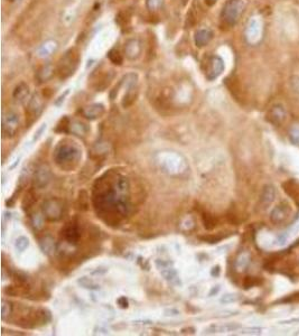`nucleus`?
I'll return each instance as SVG.
<instances>
[{"label":"nucleus","instance_id":"obj_1","mask_svg":"<svg viewBox=\"0 0 299 336\" xmlns=\"http://www.w3.org/2000/svg\"><path fill=\"white\" fill-rule=\"evenodd\" d=\"M53 158L60 168L72 170L79 165V161L82 158V150L75 142L64 140L55 148Z\"/></svg>","mask_w":299,"mask_h":336},{"label":"nucleus","instance_id":"obj_2","mask_svg":"<svg viewBox=\"0 0 299 336\" xmlns=\"http://www.w3.org/2000/svg\"><path fill=\"white\" fill-rule=\"evenodd\" d=\"M246 8L243 0H228L221 11V20L226 26L232 27L238 24Z\"/></svg>","mask_w":299,"mask_h":336},{"label":"nucleus","instance_id":"obj_3","mask_svg":"<svg viewBox=\"0 0 299 336\" xmlns=\"http://www.w3.org/2000/svg\"><path fill=\"white\" fill-rule=\"evenodd\" d=\"M80 55L78 49L71 48L67 51L64 55L61 57L58 62L56 72L60 79H66L74 73L76 67L79 65Z\"/></svg>","mask_w":299,"mask_h":336},{"label":"nucleus","instance_id":"obj_4","mask_svg":"<svg viewBox=\"0 0 299 336\" xmlns=\"http://www.w3.org/2000/svg\"><path fill=\"white\" fill-rule=\"evenodd\" d=\"M262 35H264V21L259 16H252L248 20L246 30H244V37L248 44L257 45L261 42Z\"/></svg>","mask_w":299,"mask_h":336},{"label":"nucleus","instance_id":"obj_5","mask_svg":"<svg viewBox=\"0 0 299 336\" xmlns=\"http://www.w3.org/2000/svg\"><path fill=\"white\" fill-rule=\"evenodd\" d=\"M42 212L45 219L49 221H60L64 214V203L60 199L52 197V199L46 200L43 203Z\"/></svg>","mask_w":299,"mask_h":336},{"label":"nucleus","instance_id":"obj_6","mask_svg":"<svg viewBox=\"0 0 299 336\" xmlns=\"http://www.w3.org/2000/svg\"><path fill=\"white\" fill-rule=\"evenodd\" d=\"M224 67V61L222 60V57L217 55H212L206 58V61L203 65V71L204 74H205V78L208 81H214L223 73Z\"/></svg>","mask_w":299,"mask_h":336},{"label":"nucleus","instance_id":"obj_7","mask_svg":"<svg viewBox=\"0 0 299 336\" xmlns=\"http://www.w3.org/2000/svg\"><path fill=\"white\" fill-rule=\"evenodd\" d=\"M19 114L15 111H7L2 116V134L4 138H13L19 131Z\"/></svg>","mask_w":299,"mask_h":336},{"label":"nucleus","instance_id":"obj_8","mask_svg":"<svg viewBox=\"0 0 299 336\" xmlns=\"http://www.w3.org/2000/svg\"><path fill=\"white\" fill-rule=\"evenodd\" d=\"M44 108H45V97L39 92L35 93L29 100L26 110V114L28 115L27 118L30 120V122H33L34 120L37 119L38 116L42 114Z\"/></svg>","mask_w":299,"mask_h":336},{"label":"nucleus","instance_id":"obj_9","mask_svg":"<svg viewBox=\"0 0 299 336\" xmlns=\"http://www.w3.org/2000/svg\"><path fill=\"white\" fill-rule=\"evenodd\" d=\"M291 214H292L291 205H289L287 202H282V203L276 205L275 208L271 210L270 221L276 224V225L283 224L284 222L287 221Z\"/></svg>","mask_w":299,"mask_h":336},{"label":"nucleus","instance_id":"obj_10","mask_svg":"<svg viewBox=\"0 0 299 336\" xmlns=\"http://www.w3.org/2000/svg\"><path fill=\"white\" fill-rule=\"evenodd\" d=\"M52 179V173L48 166L40 165L36 168L33 176V185L35 188L42 190L46 187Z\"/></svg>","mask_w":299,"mask_h":336},{"label":"nucleus","instance_id":"obj_11","mask_svg":"<svg viewBox=\"0 0 299 336\" xmlns=\"http://www.w3.org/2000/svg\"><path fill=\"white\" fill-rule=\"evenodd\" d=\"M268 122L274 124L275 127H280L287 120V111L283 105H275L269 109L267 113Z\"/></svg>","mask_w":299,"mask_h":336},{"label":"nucleus","instance_id":"obj_12","mask_svg":"<svg viewBox=\"0 0 299 336\" xmlns=\"http://www.w3.org/2000/svg\"><path fill=\"white\" fill-rule=\"evenodd\" d=\"M62 237L64 239L65 243L69 244H76L81 237V230L78 223L70 222L62 228Z\"/></svg>","mask_w":299,"mask_h":336},{"label":"nucleus","instance_id":"obj_13","mask_svg":"<svg viewBox=\"0 0 299 336\" xmlns=\"http://www.w3.org/2000/svg\"><path fill=\"white\" fill-rule=\"evenodd\" d=\"M143 52L142 42L138 38L128 39L125 44V55L129 61H135L139 58Z\"/></svg>","mask_w":299,"mask_h":336},{"label":"nucleus","instance_id":"obj_14","mask_svg":"<svg viewBox=\"0 0 299 336\" xmlns=\"http://www.w3.org/2000/svg\"><path fill=\"white\" fill-rule=\"evenodd\" d=\"M104 112H106V108H104L102 103H92V105H89L82 108L81 114H82L85 119L93 121L101 118L104 114Z\"/></svg>","mask_w":299,"mask_h":336},{"label":"nucleus","instance_id":"obj_15","mask_svg":"<svg viewBox=\"0 0 299 336\" xmlns=\"http://www.w3.org/2000/svg\"><path fill=\"white\" fill-rule=\"evenodd\" d=\"M276 195H277V192H276V188L274 185L268 184V185L264 186L261 194H260V201H259L260 208L262 210H266L268 206H270V204H273L276 199Z\"/></svg>","mask_w":299,"mask_h":336},{"label":"nucleus","instance_id":"obj_16","mask_svg":"<svg viewBox=\"0 0 299 336\" xmlns=\"http://www.w3.org/2000/svg\"><path fill=\"white\" fill-rule=\"evenodd\" d=\"M55 67H54L53 64H51V63H47V64H44L42 65L38 69V71L36 72V80H37V82L39 84H42V83H45V82H47V81L51 80L54 74H55Z\"/></svg>","mask_w":299,"mask_h":336},{"label":"nucleus","instance_id":"obj_17","mask_svg":"<svg viewBox=\"0 0 299 336\" xmlns=\"http://www.w3.org/2000/svg\"><path fill=\"white\" fill-rule=\"evenodd\" d=\"M241 325L238 323H228V324L223 325H212L205 330V333L207 334H215V333H225V332H234L238 331Z\"/></svg>","mask_w":299,"mask_h":336},{"label":"nucleus","instance_id":"obj_18","mask_svg":"<svg viewBox=\"0 0 299 336\" xmlns=\"http://www.w3.org/2000/svg\"><path fill=\"white\" fill-rule=\"evenodd\" d=\"M29 96V87L25 82H21L13 90L12 98L18 103H24Z\"/></svg>","mask_w":299,"mask_h":336},{"label":"nucleus","instance_id":"obj_19","mask_svg":"<svg viewBox=\"0 0 299 336\" xmlns=\"http://www.w3.org/2000/svg\"><path fill=\"white\" fill-rule=\"evenodd\" d=\"M213 33L210 29H199L195 34V44L197 47H204L211 42Z\"/></svg>","mask_w":299,"mask_h":336},{"label":"nucleus","instance_id":"obj_20","mask_svg":"<svg viewBox=\"0 0 299 336\" xmlns=\"http://www.w3.org/2000/svg\"><path fill=\"white\" fill-rule=\"evenodd\" d=\"M39 246L46 255H51L55 251V241L51 235H45L39 240Z\"/></svg>","mask_w":299,"mask_h":336},{"label":"nucleus","instance_id":"obj_21","mask_svg":"<svg viewBox=\"0 0 299 336\" xmlns=\"http://www.w3.org/2000/svg\"><path fill=\"white\" fill-rule=\"evenodd\" d=\"M56 49H57V43L55 42V40L49 39V40H46V42H45L42 46L38 48V55L40 57H48V56H51L52 54L56 51Z\"/></svg>","mask_w":299,"mask_h":336},{"label":"nucleus","instance_id":"obj_22","mask_svg":"<svg viewBox=\"0 0 299 336\" xmlns=\"http://www.w3.org/2000/svg\"><path fill=\"white\" fill-rule=\"evenodd\" d=\"M69 132L73 133L78 137H84L89 132V128L87 127V124L80 122V121H71Z\"/></svg>","mask_w":299,"mask_h":336},{"label":"nucleus","instance_id":"obj_23","mask_svg":"<svg viewBox=\"0 0 299 336\" xmlns=\"http://www.w3.org/2000/svg\"><path fill=\"white\" fill-rule=\"evenodd\" d=\"M160 273H161V276L164 277L165 280L171 282V284H180L177 270H176V269L173 268L171 266L167 267L165 269H161Z\"/></svg>","mask_w":299,"mask_h":336},{"label":"nucleus","instance_id":"obj_24","mask_svg":"<svg viewBox=\"0 0 299 336\" xmlns=\"http://www.w3.org/2000/svg\"><path fill=\"white\" fill-rule=\"evenodd\" d=\"M250 260H251V257H250V254H249V252H241L238 255L237 259H235V262H234L235 269H237L238 271H244L248 268L249 263H250Z\"/></svg>","mask_w":299,"mask_h":336},{"label":"nucleus","instance_id":"obj_25","mask_svg":"<svg viewBox=\"0 0 299 336\" xmlns=\"http://www.w3.org/2000/svg\"><path fill=\"white\" fill-rule=\"evenodd\" d=\"M138 96V90H137V85H135V87L130 88L129 90H127L124 99H122L121 101V105L124 108H128L129 106L133 105L135 102L136 98Z\"/></svg>","mask_w":299,"mask_h":336},{"label":"nucleus","instance_id":"obj_26","mask_svg":"<svg viewBox=\"0 0 299 336\" xmlns=\"http://www.w3.org/2000/svg\"><path fill=\"white\" fill-rule=\"evenodd\" d=\"M202 221L204 224V227L206 230L211 231L213 228H215L217 225V220L214 218V215H212L208 212H203L202 213Z\"/></svg>","mask_w":299,"mask_h":336},{"label":"nucleus","instance_id":"obj_27","mask_svg":"<svg viewBox=\"0 0 299 336\" xmlns=\"http://www.w3.org/2000/svg\"><path fill=\"white\" fill-rule=\"evenodd\" d=\"M35 202H36V194L34 193V191H28L26 193L24 199H22V209H24V211H26V212H28V211H30V209L34 206Z\"/></svg>","mask_w":299,"mask_h":336},{"label":"nucleus","instance_id":"obj_28","mask_svg":"<svg viewBox=\"0 0 299 336\" xmlns=\"http://www.w3.org/2000/svg\"><path fill=\"white\" fill-rule=\"evenodd\" d=\"M78 284L82 287V288L89 290H98L100 289V285H98L96 281L92 280L91 278L88 277H81L78 279Z\"/></svg>","mask_w":299,"mask_h":336},{"label":"nucleus","instance_id":"obj_29","mask_svg":"<svg viewBox=\"0 0 299 336\" xmlns=\"http://www.w3.org/2000/svg\"><path fill=\"white\" fill-rule=\"evenodd\" d=\"M44 214H42L40 212H36L30 217V222L33 224V226L36 231H40L43 230V227L45 225V222H44Z\"/></svg>","mask_w":299,"mask_h":336},{"label":"nucleus","instance_id":"obj_30","mask_svg":"<svg viewBox=\"0 0 299 336\" xmlns=\"http://www.w3.org/2000/svg\"><path fill=\"white\" fill-rule=\"evenodd\" d=\"M288 137L293 145L299 146V123H295L292 125L291 129H289Z\"/></svg>","mask_w":299,"mask_h":336},{"label":"nucleus","instance_id":"obj_31","mask_svg":"<svg viewBox=\"0 0 299 336\" xmlns=\"http://www.w3.org/2000/svg\"><path fill=\"white\" fill-rule=\"evenodd\" d=\"M78 205L80 210L87 211L89 209V194L85 191H81L78 199Z\"/></svg>","mask_w":299,"mask_h":336},{"label":"nucleus","instance_id":"obj_32","mask_svg":"<svg viewBox=\"0 0 299 336\" xmlns=\"http://www.w3.org/2000/svg\"><path fill=\"white\" fill-rule=\"evenodd\" d=\"M165 0H146V7L148 10L157 11L162 7Z\"/></svg>","mask_w":299,"mask_h":336},{"label":"nucleus","instance_id":"obj_33","mask_svg":"<svg viewBox=\"0 0 299 336\" xmlns=\"http://www.w3.org/2000/svg\"><path fill=\"white\" fill-rule=\"evenodd\" d=\"M108 57H109V60H110V61L113 63V64L120 65L121 63H122V56H121V54H120V52L118 51V49H116V48H113V49H111L110 52H109Z\"/></svg>","mask_w":299,"mask_h":336},{"label":"nucleus","instance_id":"obj_34","mask_svg":"<svg viewBox=\"0 0 299 336\" xmlns=\"http://www.w3.org/2000/svg\"><path fill=\"white\" fill-rule=\"evenodd\" d=\"M12 277H13V279H15L17 284L20 285V286H24L25 284L28 282V276H27L26 273L22 272V271H13Z\"/></svg>","mask_w":299,"mask_h":336},{"label":"nucleus","instance_id":"obj_35","mask_svg":"<svg viewBox=\"0 0 299 336\" xmlns=\"http://www.w3.org/2000/svg\"><path fill=\"white\" fill-rule=\"evenodd\" d=\"M28 245H29V241L25 236H20V237H18V239L16 240L15 246H16L17 251H19V252H24V251L27 248H28Z\"/></svg>","mask_w":299,"mask_h":336},{"label":"nucleus","instance_id":"obj_36","mask_svg":"<svg viewBox=\"0 0 299 336\" xmlns=\"http://www.w3.org/2000/svg\"><path fill=\"white\" fill-rule=\"evenodd\" d=\"M70 122H71V120L69 118H63L60 122H58L57 124V127L55 129V131L56 132H60V133H63V132H69V127H70Z\"/></svg>","mask_w":299,"mask_h":336},{"label":"nucleus","instance_id":"obj_37","mask_svg":"<svg viewBox=\"0 0 299 336\" xmlns=\"http://www.w3.org/2000/svg\"><path fill=\"white\" fill-rule=\"evenodd\" d=\"M116 21L121 27L128 25L129 21H130V15L128 13V11H121V12H119V15H118L116 17Z\"/></svg>","mask_w":299,"mask_h":336},{"label":"nucleus","instance_id":"obj_38","mask_svg":"<svg viewBox=\"0 0 299 336\" xmlns=\"http://www.w3.org/2000/svg\"><path fill=\"white\" fill-rule=\"evenodd\" d=\"M12 312V305L11 303H9L8 300H2V305H1V317L2 320H6L8 316H10V314Z\"/></svg>","mask_w":299,"mask_h":336},{"label":"nucleus","instance_id":"obj_39","mask_svg":"<svg viewBox=\"0 0 299 336\" xmlns=\"http://www.w3.org/2000/svg\"><path fill=\"white\" fill-rule=\"evenodd\" d=\"M260 284V281L257 279V278L255 277H247L246 279H244V282H243V285L244 287H246V288H251V287L253 286H256V285H259Z\"/></svg>","mask_w":299,"mask_h":336},{"label":"nucleus","instance_id":"obj_40","mask_svg":"<svg viewBox=\"0 0 299 336\" xmlns=\"http://www.w3.org/2000/svg\"><path fill=\"white\" fill-rule=\"evenodd\" d=\"M235 300H238V296L233 295V294H226L223 297L221 298V303L224 304H229V303H233Z\"/></svg>","mask_w":299,"mask_h":336},{"label":"nucleus","instance_id":"obj_41","mask_svg":"<svg viewBox=\"0 0 299 336\" xmlns=\"http://www.w3.org/2000/svg\"><path fill=\"white\" fill-rule=\"evenodd\" d=\"M171 264H173L171 261H165V260H160V259L156 260V266L158 269H159V270H161V269H165L167 267H170Z\"/></svg>","mask_w":299,"mask_h":336},{"label":"nucleus","instance_id":"obj_42","mask_svg":"<svg viewBox=\"0 0 299 336\" xmlns=\"http://www.w3.org/2000/svg\"><path fill=\"white\" fill-rule=\"evenodd\" d=\"M241 334H248V335H259L261 334L260 329H247L241 332Z\"/></svg>","mask_w":299,"mask_h":336},{"label":"nucleus","instance_id":"obj_43","mask_svg":"<svg viewBox=\"0 0 299 336\" xmlns=\"http://www.w3.org/2000/svg\"><path fill=\"white\" fill-rule=\"evenodd\" d=\"M118 304H119V306L122 308L128 307V300L126 299V297H120L118 299Z\"/></svg>","mask_w":299,"mask_h":336},{"label":"nucleus","instance_id":"obj_44","mask_svg":"<svg viewBox=\"0 0 299 336\" xmlns=\"http://www.w3.org/2000/svg\"><path fill=\"white\" fill-rule=\"evenodd\" d=\"M45 129H46V124H43V127L42 128H40L39 130H38V132H37V136H35V139H38L40 136H42V132L44 131V130Z\"/></svg>","mask_w":299,"mask_h":336},{"label":"nucleus","instance_id":"obj_45","mask_svg":"<svg viewBox=\"0 0 299 336\" xmlns=\"http://www.w3.org/2000/svg\"><path fill=\"white\" fill-rule=\"evenodd\" d=\"M219 273H220V267H219V266L213 268V270H212V276H219Z\"/></svg>","mask_w":299,"mask_h":336},{"label":"nucleus","instance_id":"obj_46","mask_svg":"<svg viewBox=\"0 0 299 336\" xmlns=\"http://www.w3.org/2000/svg\"><path fill=\"white\" fill-rule=\"evenodd\" d=\"M219 290H220V287H219V286H216V288H213V289H212V291L210 293V296H213V294H216Z\"/></svg>","mask_w":299,"mask_h":336},{"label":"nucleus","instance_id":"obj_47","mask_svg":"<svg viewBox=\"0 0 299 336\" xmlns=\"http://www.w3.org/2000/svg\"><path fill=\"white\" fill-rule=\"evenodd\" d=\"M205 1H206L208 4H210V6H212V4H213V3H215V2L217 1V0H205Z\"/></svg>","mask_w":299,"mask_h":336},{"label":"nucleus","instance_id":"obj_48","mask_svg":"<svg viewBox=\"0 0 299 336\" xmlns=\"http://www.w3.org/2000/svg\"><path fill=\"white\" fill-rule=\"evenodd\" d=\"M11 1H18V0H11Z\"/></svg>","mask_w":299,"mask_h":336}]
</instances>
